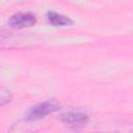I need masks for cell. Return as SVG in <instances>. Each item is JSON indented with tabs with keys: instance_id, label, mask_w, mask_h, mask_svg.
I'll list each match as a JSON object with an SVG mask.
<instances>
[{
	"instance_id": "cell-1",
	"label": "cell",
	"mask_w": 133,
	"mask_h": 133,
	"mask_svg": "<svg viewBox=\"0 0 133 133\" xmlns=\"http://www.w3.org/2000/svg\"><path fill=\"white\" fill-rule=\"evenodd\" d=\"M59 109V104L55 100H48L31 107L26 113V121L33 122L44 118L48 114H51Z\"/></svg>"
},
{
	"instance_id": "cell-2",
	"label": "cell",
	"mask_w": 133,
	"mask_h": 133,
	"mask_svg": "<svg viewBox=\"0 0 133 133\" xmlns=\"http://www.w3.org/2000/svg\"><path fill=\"white\" fill-rule=\"evenodd\" d=\"M35 23H36L35 16L31 12H24V11H19L14 14L7 21V24L15 29H23V28L31 27L35 25Z\"/></svg>"
},
{
	"instance_id": "cell-3",
	"label": "cell",
	"mask_w": 133,
	"mask_h": 133,
	"mask_svg": "<svg viewBox=\"0 0 133 133\" xmlns=\"http://www.w3.org/2000/svg\"><path fill=\"white\" fill-rule=\"evenodd\" d=\"M61 121L64 124H69L72 126L75 125H84L88 122V116L84 112L81 111H69L61 115Z\"/></svg>"
},
{
	"instance_id": "cell-4",
	"label": "cell",
	"mask_w": 133,
	"mask_h": 133,
	"mask_svg": "<svg viewBox=\"0 0 133 133\" xmlns=\"http://www.w3.org/2000/svg\"><path fill=\"white\" fill-rule=\"evenodd\" d=\"M48 22L55 27H63V26H70L73 24V20L70 19L68 16L55 12V11H49L47 14Z\"/></svg>"
},
{
	"instance_id": "cell-5",
	"label": "cell",
	"mask_w": 133,
	"mask_h": 133,
	"mask_svg": "<svg viewBox=\"0 0 133 133\" xmlns=\"http://www.w3.org/2000/svg\"><path fill=\"white\" fill-rule=\"evenodd\" d=\"M11 98H12V95L10 90L4 86H0V107L9 103Z\"/></svg>"
}]
</instances>
